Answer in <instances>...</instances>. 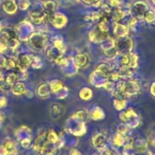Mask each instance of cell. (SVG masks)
I'll use <instances>...</instances> for the list:
<instances>
[{
    "label": "cell",
    "mask_w": 155,
    "mask_h": 155,
    "mask_svg": "<svg viewBox=\"0 0 155 155\" xmlns=\"http://www.w3.org/2000/svg\"><path fill=\"white\" fill-rule=\"evenodd\" d=\"M4 148L5 149L7 155H15L17 153V150L15 148V146L12 141H6L3 145Z\"/></svg>",
    "instance_id": "cell-1"
},
{
    "label": "cell",
    "mask_w": 155,
    "mask_h": 155,
    "mask_svg": "<svg viewBox=\"0 0 155 155\" xmlns=\"http://www.w3.org/2000/svg\"><path fill=\"white\" fill-rule=\"evenodd\" d=\"M16 8L17 6L13 0H12V2H11V5H9L8 1H6L3 5V9L8 13H14V12H15Z\"/></svg>",
    "instance_id": "cell-2"
},
{
    "label": "cell",
    "mask_w": 155,
    "mask_h": 155,
    "mask_svg": "<svg viewBox=\"0 0 155 155\" xmlns=\"http://www.w3.org/2000/svg\"><path fill=\"white\" fill-rule=\"evenodd\" d=\"M104 138L101 134H98L93 138V144L95 147H101L104 144Z\"/></svg>",
    "instance_id": "cell-3"
},
{
    "label": "cell",
    "mask_w": 155,
    "mask_h": 155,
    "mask_svg": "<svg viewBox=\"0 0 155 155\" xmlns=\"http://www.w3.org/2000/svg\"><path fill=\"white\" fill-rule=\"evenodd\" d=\"M47 141H48L49 143H51V144H55L56 142L58 140V135L54 131H50L49 132L47 135V138H46Z\"/></svg>",
    "instance_id": "cell-4"
},
{
    "label": "cell",
    "mask_w": 155,
    "mask_h": 155,
    "mask_svg": "<svg viewBox=\"0 0 155 155\" xmlns=\"http://www.w3.org/2000/svg\"><path fill=\"white\" fill-rule=\"evenodd\" d=\"M145 19H146V21H148V22H152L153 21H154L155 19L154 12H153L152 11L147 12L146 15H145Z\"/></svg>",
    "instance_id": "cell-5"
},
{
    "label": "cell",
    "mask_w": 155,
    "mask_h": 155,
    "mask_svg": "<svg viewBox=\"0 0 155 155\" xmlns=\"http://www.w3.org/2000/svg\"><path fill=\"white\" fill-rule=\"evenodd\" d=\"M114 144L117 146L122 145L124 142V139H123L122 136H121L120 135H117L116 136H115L114 139Z\"/></svg>",
    "instance_id": "cell-6"
},
{
    "label": "cell",
    "mask_w": 155,
    "mask_h": 155,
    "mask_svg": "<svg viewBox=\"0 0 155 155\" xmlns=\"http://www.w3.org/2000/svg\"><path fill=\"white\" fill-rule=\"evenodd\" d=\"M123 17H124V13H123L121 11L117 10L116 12H114V14L113 18H114L116 21H118V20H120Z\"/></svg>",
    "instance_id": "cell-7"
},
{
    "label": "cell",
    "mask_w": 155,
    "mask_h": 155,
    "mask_svg": "<svg viewBox=\"0 0 155 155\" xmlns=\"http://www.w3.org/2000/svg\"><path fill=\"white\" fill-rule=\"evenodd\" d=\"M103 155H117V154L114 151H113V150H107L105 152H104Z\"/></svg>",
    "instance_id": "cell-8"
},
{
    "label": "cell",
    "mask_w": 155,
    "mask_h": 155,
    "mask_svg": "<svg viewBox=\"0 0 155 155\" xmlns=\"http://www.w3.org/2000/svg\"><path fill=\"white\" fill-rule=\"evenodd\" d=\"M71 155H81V153L79 151H77V150H73L71 152Z\"/></svg>",
    "instance_id": "cell-9"
},
{
    "label": "cell",
    "mask_w": 155,
    "mask_h": 155,
    "mask_svg": "<svg viewBox=\"0 0 155 155\" xmlns=\"http://www.w3.org/2000/svg\"><path fill=\"white\" fill-rule=\"evenodd\" d=\"M96 155H97V154H96Z\"/></svg>",
    "instance_id": "cell-10"
}]
</instances>
